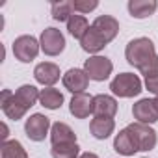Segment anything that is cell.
I'll return each mask as SVG.
<instances>
[{
	"label": "cell",
	"mask_w": 158,
	"mask_h": 158,
	"mask_svg": "<svg viewBox=\"0 0 158 158\" xmlns=\"http://www.w3.org/2000/svg\"><path fill=\"white\" fill-rule=\"evenodd\" d=\"M156 54V48H154V43L149 39V37H136L132 39L127 48H125V58L127 61L136 67V69H141L143 65H147Z\"/></svg>",
	"instance_id": "cell-1"
},
{
	"label": "cell",
	"mask_w": 158,
	"mask_h": 158,
	"mask_svg": "<svg viewBox=\"0 0 158 158\" xmlns=\"http://www.w3.org/2000/svg\"><path fill=\"white\" fill-rule=\"evenodd\" d=\"M110 89L121 99H130L141 93V80L134 73H121L110 82Z\"/></svg>",
	"instance_id": "cell-2"
},
{
	"label": "cell",
	"mask_w": 158,
	"mask_h": 158,
	"mask_svg": "<svg viewBox=\"0 0 158 158\" xmlns=\"http://www.w3.org/2000/svg\"><path fill=\"white\" fill-rule=\"evenodd\" d=\"M138 151H152L156 147V141H158V136H156V130L151 127V125H143V123H132L127 127Z\"/></svg>",
	"instance_id": "cell-3"
},
{
	"label": "cell",
	"mask_w": 158,
	"mask_h": 158,
	"mask_svg": "<svg viewBox=\"0 0 158 158\" xmlns=\"http://www.w3.org/2000/svg\"><path fill=\"white\" fill-rule=\"evenodd\" d=\"M84 71L88 73L89 80L104 82V80L110 78V74L114 71V63L106 56H89L86 60V63H84Z\"/></svg>",
	"instance_id": "cell-4"
},
{
	"label": "cell",
	"mask_w": 158,
	"mask_h": 158,
	"mask_svg": "<svg viewBox=\"0 0 158 158\" xmlns=\"http://www.w3.org/2000/svg\"><path fill=\"white\" fill-rule=\"evenodd\" d=\"M41 45L34 35H19L13 41V56L23 63H30L32 60H35Z\"/></svg>",
	"instance_id": "cell-5"
},
{
	"label": "cell",
	"mask_w": 158,
	"mask_h": 158,
	"mask_svg": "<svg viewBox=\"0 0 158 158\" xmlns=\"http://www.w3.org/2000/svg\"><path fill=\"white\" fill-rule=\"evenodd\" d=\"M39 45H41V50L47 56H60L65 48V37L58 28L50 26V28H45L41 32Z\"/></svg>",
	"instance_id": "cell-6"
},
{
	"label": "cell",
	"mask_w": 158,
	"mask_h": 158,
	"mask_svg": "<svg viewBox=\"0 0 158 158\" xmlns=\"http://www.w3.org/2000/svg\"><path fill=\"white\" fill-rule=\"evenodd\" d=\"M50 128H52L50 119L43 114H34L24 123V132L32 141H43L47 138V134H50L48 132Z\"/></svg>",
	"instance_id": "cell-7"
},
{
	"label": "cell",
	"mask_w": 158,
	"mask_h": 158,
	"mask_svg": "<svg viewBox=\"0 0 158 158\" xmlns=\"http://www.w3.org/2000/svg\"><path fill=\"white\" fill-rule=\"evenodd\" d=\"M63 86L67 91H71L73 95H78V93H86L88 86H89V76L84 69H69L65 74H63Z\"/></svg>",
	"instance_id": "cell-8"
},
{
	"label": "cell",
	"mask_w": 158,
	"mask_h": 158,
	"mask_svg": "<svg viewBox=\"0 0 158 158\" xmlns=\"http://www.w3.org/2000/svg\"><path fill=\"white\" fill-rule=\"evenodd\" d=\"M132 115L138 123L152 125L158 121V110L154 106V99H141L132 106Z\"/></svg>",
	"instance_id": "cell-9"
},
{
	"label": "cell",
	"mask_w": 158,
	"mask_h": 158,
	"mask_svg": "<svg viewBox=\"0 0 158 158\" xmlns=\"http://www.w3.org/2000/svg\"><path fill=\"white\" fill-rule=\"evenodd\" d=\"M0 106H2V112L6 114L8 119L19 121L26 115V108L15 99V93H11L10 89H2V97H0Z\"/></svg>",
	"instance_id": "cell-10"
},
{
	"label": "cell",
	"mask_w": 158,
	"mask_h": 158,
	"mask_svg": "<svg viewBox=\"0 0 158 158\" xmlns=\"http://www.w3.org/2000/svg\"><path fill=\"white\" fill-rule=\"evenodd\" d=\"M60 74H61L60 67L56 63H52V61H41L34 69V78L39 84L47 86V88H52L60 80Z\"/></svg>",
	"instance_id": "cell-11"
},
{
	"label": "cell",
	"mask_w": 158,
	"mask_h": 158,
	"mask_svg": "<svg viewBox=\"0 0 158 158\" xmlns=\"http://www.w3.org/2000/svg\"><path fill=\"white\" fill-rule=\"evenodd\" d=\"M91 26L99 32V35H101L106 43L114 41L115 35L119 34V23H117V19H114L112 15H99V17L93 21Z\"/></svg>",
	"instance_id": "cell-12"
},
{
	"label": "cell",
	"mask_w": 158,
	"mask_h": 158,
	"mask_svg": "<svg viewBox=\"0 0 158 158\" xmlns=\"http://www.w3.org/2000/svg\"><path fill=\"white\" fill-rule=\"evenodd\" d=\"M69 112L76 119H86V117H89V114H93V97L88 95V93L73 95V99L69 102Z\"/></svg>",
	"instance_id": "cell-13"
},
{
	"label": "cell",
	"mask_w": 158,
	"mask_h": 158,
	"mask_svg": "<svg viewBox=\"0 0 158 158\" xmlns=\"http://www.w3.org/2000/svg\"><path fill=\"white\" fill-rule=\"evenodd\" d=\"M117 114V101L112 95H95L93 97V115L95 117H108L114 119Z\"/></svg>",
	"instance_id": "cell-14"
},
{
	"label": "cell",
	"mask_w": 158,
	"mask_h": 158,
	"mask_svg": "<svg viewBox=\"0 0 158 158\" xmlns=\"http://www.w3.org/2000/svg\"><path fill=\"white\" fill-rule=\"evenodd\" d=\"M50 141L52 147L54 145H67V143H76V134L73 132V128L67 123H54L50 128Z\"/></svg>",
	"instance_id": "cell-15"
},
{
	"label": "cell",
	"mask_w": 158,
	"mask_h": 158,
	"mask_svg": "<svg viewBox=\"0 0 158 158\" xmlns=\"http://www.w3.org/2000/svg\"><path fill=\"white\" fill-rule=\"evenodd\" d=\"M156 0H130L128 2V13L134 19H147L156 11Z\"/></svg>",
	"instance_id": "cell-16"
},
{
	"label": "cell",
	"mask_w": 158,
	"mask_h": 158,
	"mask_svg": "<svg viewBox=\"0 0 158 158\" xmlns=\"http://www.w3.org/2000/svg\"><path fill=\"white\" fill-rule=\"evenodd\" d=\"M114 128H115V123H114V119H108V117H93L89 123V130L95 139L110 138L114 134Z\"/></svg>",
	"instance_id": "cell-17"
},
{
	"label": "cell",
	"mask_w": 158,
	"mask_h": 158,
	"mask_svg": "<svg viewBox=\"0 0 158 158\" xmlns=\"http://www.w3.org/2000/svg\"><path fill=\"white\" fill-rule=\"evenodd\" d=\"M106 45H108V43L99 35V32H97L93 26H89V30L86 32V35L80 39V47H82V50H86V52H89V54H97V52H101Z\"/></svg>",
	"instance_id": "cell-18"
},
{
	"label": "cell",
	"mask_w": 158,
	"mask_h": 158,
	"mask_svg": "<svg viewBox=\"0 0 158 158\" xmlns=\"http://www.w3.org/2000/svg\"><path fill=\"white\" fill-rule=\"evenodd\" d=\"M114 149L119 154H123V156H132L134 152H138V147H136V143H134L128 128L119 130V134L114 138Z\"/></svg>",
	"instance_id": "cell-19"
},
{
	"label": "cell",
	"mask_w": 158,
	"mask_h": 158,
	"mask_svg": "<svg viewBox=\"0 0 158 158\" xmlns=\"http://www.w3.org/2000/svg\"><path fill=\"white\" fill-rule=\"evenodd\" d=\"M39 89L35 88V86H30V84H24V86H21L17 91H15V99L26 108V110H30L37 101H39Z\"/></svg>",
	"instance_id": "cell-20"
},
{
	"label": "cell",
	"mask_w": 158,
	"mask_h": 158,
	"mask_svg": "<svg viewBox=\"0 0 158 158\" xmlns=\"http://www.w3.org/2000/svg\"><path fill=\"white\" fill-rule=\"evenodd\" d=\"M39 102L41 106H45L47 110H58L63 104V95L56 89V88H45L39 93Z\"/></svg>",
	"instance_id": "cell-21"
},
{
	"label": "cell",
	"mask_w": 158,
	"mask_h": 158,
	"mask_svg": "<svg viewBox=\"0 0 158 158\" xmlns=\"http://www.w3.org/2000/svg\"><path fill=\"white\" fill-rule=\"evenodd\" d=\"M67 30L74 39H82L86 35V32L89 30V23L84 15H73L67 21Z\"/></svg>",
	"instance_id": "cell-22"
},
{
	"label": "cell",
	"mask_w": 158,
	"mask_h": 158,
	"mask_svg": "<svg viewBox=\"0 0 158 158\" xmlns=\"http://www.w3.org/2000/svg\"><path fill=\"white\" fill-rule=\"evenodd\" d=\"M52 19L58 21V23H67L73 15H74V8H73V2L71 0H61V2H54L52 8Z\"/></svg>",
	"instance_id": "cell-23"
},
{
	"label": "cell",
	"mask_w": 158,
	"mask_h": 158,
	"mask_svg": "<svg viewBox=\"0 0 158 158\" xmlns=\"http://www.w3.org/2000/svg\"><path fill=\"white\" fill-rule=\"evenodd\" d=\"M0 158H28L26 149L23 147L21 141L17 139H8L2 143V149H0Z\"/></svg>",
	"instance_id": "cell-24"
},
{
	"label": "cell",
	"mask_w": 158,
	"mask_h": 158,
	"mask_svg": "<svg viewBox=\"0 0 158 158\" xmlns=\"http://www.w3.org/2000/svg\"><path fill=\"white\" fill-rule=\"evenodd\" d=\"M52 158H78L80 156V147L78 143H67V145H54L50 149Z\"/></svg>",
	"instance_id": "cell-25"
},
{
	"label": "cell",
	"mask_w": 158,
	"mask_h": 158,
	"mask_svg": "<svg viewBox=\"0 0 158 158\" xmlns=\"http://www.w3.org/2000/svg\"><path fill=\"white\" fill-rule=\"evenodd\" d=\"M73 8L78 13H89L99 8V2L97 0H73Z\"/></svg>",
	"instance_id": "cell-26"
},
{
	"label": "cell",
	"mask_w": 158,
	"mask_h": 158,
	"mask_svg": "<svg viewBox=\"0 0 158 158\" xmlns=\"http://www.w3.org/2000/svg\"><path fill=\"white\" fill-rule=\"evenodd\" d=\"M145 88H147L152 95H156V97H158V73L145 76Z\"/></svg>",
	"instance_id": "cell-27"
},
{
	"label": "cell",
	"mask_w": 158,
	"mask_h": 158,
	"mask_svg": "<svg viewBox=\"0 0 158 158\" xmlns=\"http://www.w3.org/2000/svg\"><path fill=\"white\" fill-rule=\"evenodd\" d=\"M139 71H141V74H143V76H149V74L158 73V56H154V58H152L147 65H143Z\"/></svg>",
	"instance_id": "cell-28"
},
{
	"label": "cell",
	"mask_w": 158,
	"mask_h": 158,
	"mask_svg": "<svg viewBox=\"0 0 158 158\" xmlns=\"http://www.w3.org/2000/svg\"><path fill=\"white\" fill-rule=\"evenodd\" d=\"M8 134H10V130H8L6 123H2V143H4V141H8Z\"/></svg>",
	"instance_id": "cell-29"
},
{
	"label": "cell",
	"mask_w": 158,
	"mask_h": 158,
	"mask_svg": "<svg viewBox=\"0 0 158 158\" xmlns=\"http://www.w3.org/2000/svg\"><path fill=\"white\" fill-rule=\"evenodd\" d=\"M78 158H99L95 152H82L80 156H78Z\"/></svg>",
	"instance_id": "cell-30"
},
{
	"label": "cell",
	"mask_w": 158,
	"mask_h": 158,
	"mask_svg": "<svg viewBox=\"0 0 158 158\" xmlns=\"http://www.w3.org/2000/svg\"><path fill=\"white\" fill-rule=\"evenodd\" d=\"M154 106H156V110H158V97H154Z\"/></svg>",
	"instance_id": "cell-31"
}]
</instances>
